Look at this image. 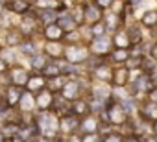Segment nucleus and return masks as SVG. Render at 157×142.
Returning <instances> with one entry per match:
<instances>
[{
  "instance_id": "nucleus-1",
  "label": "nucleus",
  "mask_w": 157,
  "mask_h": 142,
  "mask_svg": "<svg viewBox=\"0 0 157 142\" xmlns=\"http://www.w3.org/2000/svg\"><path fill=\"white\" fill-rule=\"evenodd\" d=\"M35 125L41 133V136H46V138H54L59 131V118L52 113H41L37 118H35Z\"/></svg>"
},
{
  "instance_id": "nucleus-2",
  "label": "nucleus",
  "mask_w": 157,
  "mask_h": 142,
  "mask_svg": "<svg viewBox=\"0 0 157 142\" xmlns=\"http://www.w3.org/2000/svg\"><path fill=\"white\" fill-rule=\"evenodd\" d=\"M111 44H113V41L105 35L104 37H94L93 43H91V52L94 55H107V54H111Z\"/></svg>"
},
{
  "instance_id": "nucleus-3",
  "label": "nucleus",
  "mask_w": 157,
  "mask_h": 142,
  "mask_svg": "<svg viewBox=\"0 0 157 142\" xmlns=\"http://www.w3.org/2000/svg\"><path fill=\"white\" fill-rule=\"evenodd\" d=\"M65 57L68 63H83V61H87V50L83 46L72 44L65 50Z\"/></svg>"
},
{
  "instance_id": "nucleus-4",
  "label": "nucleus",
  "mask_w": 157,
  "mask_h": 142,
  "mask_svg": "<svg viewBox=\"0 0 157 142\" xmlns=\"http://www.w3.org/2000/svg\"><path fill=\"white\" fill-rule=\"evenodd\" d=\"M52 105H54V92H50L48 89H43L35 98V107L39 109V113H46L50 111Z\"/></svg>"
},
{
  "instance_id": "nucleus-5",
  "label": "nucleus",
  "mask_w": 157,
  "mask_h": 142,
  "mask_svg": "<svg viewBox=\"0 0 157 142\" xmlns=\"http://www.w3.org/2000/svg\"><path fill=\"white\" fill-rule=\"evenodd\" d=\"M61 98L65 102H76L80 100V83L78 81H67L61 89Z\"/></svg>"
},
{
  "instance_id": "nucleus-6",
  "label": "nucleus",
  "mask_w": 157,
  "mask_h": 142,
  "mask_svg": "<svg viewBox=\"0 0 157 142\" xmlns=\"http://www.w3.org/2000/svg\"><path fill=\"white\" fill-rule=\"evenodd\" d=\"M107 111V116H109V124H113V125H122V124H126L128 122V114H126V111L120 107V105H111L109 109H105Z\"/></svg>"
},
{
  "instance_id": "nucleus-7",
  "label": "nucleus",
  "mask_w": 157,
  "mask_h": 142,
  "mask_svg": "<svg viewBox=\"0 0 157 142\" xmlns=\"http://www.w3.org/2000/svg\"><path fill=\"white\" fill-rule=\"evenodd\" d=\"M10 78H11V83L15 87H24L30 80V74L26 72V70L22 66H11L10 70Z\"/></svg>"
},
{
  "instance_id": "nucleus-8",
  "label": "nucleus",
  "mask_w": 157,
  "mask_h": 142,
  "mask_svg": "<svg viewBox=\"0 0 157 142\" xmlns=\"http://www.w3.org/2000/svg\"><path fill=\"white\" fill-rule=\"evenodd\" d=\"M113 85L117 87V89H122V87H126L128 85V81H129V68L128 66H118V68H115L113 70Z\"/></svg>"
},
{
  "instance_id": "nucleus-9",
  "label": "nucleus",
  "mask_w": 157,
  "mask_h": 142,
  "mask_svg": "<svg viewBox=\"0 0 157 142\" xmlns=\"http://www.w3.org/2000/svg\"><path fill=\"white\" fill-rule=\"evenodd\" d=\"M76 129H80V120H78V116H74V114H65V116L59 120V131L72 135Z\"/></svg>"
},
{
  "instance_id": "nucleus-10",
  "label": "nucleus",
  "mask_w": 157,
  "mask_h": 142,
  "mask_svg": "<svg viewBox=\"0 0 157 142\" xmlns=\"http://www.w3.org/2000/svg\"><path fill=\"white\" fill-rule=\"evenodd\" d=\"M80 129L87 135V133H98L100 129V118L94 114H87L83 116V120L80 122Z\"/></svg>"
},
{
  "instance_id": "nucleus-11",
  "label": "nucleus",
  "mask_w": 157,
  "mask_h": 142,
  "mask_svg": "<svg viewBox=\"0 0 157 142\" xmlns=\"http://www.w3.org/2000/svg\"><path fill=\"white\" fill-rule=\"evenodd\" d=\"M94 80H98L100 83H107V81H111L113 80V68L109 66V65H105V63H100L96 68H94Z\"/></svg>"
},
{
  "instance_id": "nucleus-12",
  "label": "nucleus",
  "mask_w": 157,
  "mask_h": 142,
  "mask_svg": "<svg viewBox=\"0 0 157 142\" xmlns=\"http://www.w3.org/2000/svg\"><path fill=\"white\" fill-rule=\"evenodd\" d=\"M83 17H85V21L87 22H91V24H94V22H100L102 21V9L94 4H89V6H85V9H83Z\"/></svg>"
},
{
  "instance_id": "nucleus-13",
  "label": "nucleus",
  "mask_w": 157,
  "mask_h": 142,
  "mask_svg": "<svg viewBox=\"0 0 157 142\" xmlns=\"http://www.w3.org/2000/svg\"><path fill=\"white\" fill-rule=\"evenodd\" d=\"M63 35H65V32L59 28V24H57V22H56V24H48V26L44 28V37H46L48 41L59 43V41L63 39Z\"/></svg>"
},
{
  "instance_id": "nucleus-14",
  "label": "nucleus",
  "mask_w": 157,
  "mask_h": 142,
  "mask_svg": "<svg viewBox=\"0 0 157 142\" xmlns=\"http://www.w3.org/2000/svg\"><path fill=\"white\" fill-rule=\"evenodd\" d=\"M44 87H46V80L43 76H30V80L26 83L28 92H41Z\"/></svg>"
},
{
  "instance_id": "nucleus-15",
  "label": "nucleus",
  "mask_w": 157,
  "mask_h": 142,
  "mask_svg": "<svg viewBox=\"0 0 157 142\" xmlns=\"http://www.w3.org/2000/svg\"><path fill=\"white\" fill-rule=\"evenodd\" d=\"M140 118L142 120H148V122H155L157 120V103L155 102H148L140 109Z\"/></svg>"
},
{
  "instance_id": "nucleus-16",
  "label": "nucleus",
  "mask_w": 157,
  "mask_h": 142,
  "mask_svg": "<svg viewBox=\"0 0 157 142\" xmlns=\"http://www.w3.org/2000/svg\"><path fill=\"white\" fill-rule=\"evenodd\" d=\"M89 111H91L89 109V103L83 102V100H76L70 105V114H74V116H87Z\"/></svg>"
},
{
  "instance_id": "nucleus-17",
  "label": "nucleus",
  "mask_w": 157,
  "mask_h": 142,
  "mask_svg": "<svg viewBox=\"0 0 157 142\" xmlns=\"http://www.w3.org/2000/svg\"><path fill=\"white\" fill-rule=\"evenodd\" d=\"M21 96H22L21 87L11 85V87H8V89H6V102H8V105H10V107L17 105V103L21 102Z\"/></svg>"
},
{
  "instance_id": "nucleus-18",
  "label": "nucleus",
  "mask_w": 157,
  "mask_h": 142,
  "mask_svg": "<svg viewBox=\"0 0 157 142\" xmlns=\"http://www.w3.org/2000/svg\"><path fill=\"white\" fill-rule=\"evenodd\" d=\"M129 44H131V41H129V35H128V33H124V32H117V33L113 35V46H115V48L128 50Z\"/></svg>"
},
{
  "instance_id": "nucleus-19",
  "label": "nucleus",
  "mask_w": 157,
  "mask_h": 142,
  "mask_svg": "<svg viewBox=\"0 0 157 142\" xmlns=\"http://www.w3.org/2000/svg\"><path fill=\"white\" fill-rule=\"evenodd\" d=\"M44 50H46V55H50L54 59H59V57L65 55V48L59 43H54V41H48L46 46H44Z\"/></svg>"
},
{
  "instance_id": "nucleus-20",
  "label": "nucleus",
  "mask_w": 157,
  "mask_h": 142,
  "mask_svg": "<svg viewBox=\"0 0 157 142\" xmlns=\"http://www.w3.org/2000/svg\"><path fill=\"white\" fill-rule=\"evenodd\" d=\"M57 24H59V28L63 32H72L76 28V21L72 19L70 13H63L61 17H57Z\"/></svg>"
},
{
  "instance_id": "nucleus-21",
  "label": "nucleus",
  "mask_w": 157,
  "mask_h": 142,
  "mask_svg": "<svg viewBox=\"0 0 157 142\" xmlns=\"http://www.w3.org/2000/svg\"><path fill=\"white\" fill-rule=\"evenodd\" d=\"M21 109H22V113H32L33 109H35V98L32 96V92H22V96H21Z\"/></svg>"
},
{
  "instance_id": "nucleus-22",
  "label": "nucleus",
  "mask_w": 157,
  "mask_h": 142,
  "mask_svg": "<svg viewBox=\"0 0 157 142\" xmlns=\"http://www.w3.org/2000/svg\"><path fill=\"white\" fill-rule=\"evenodd\" d=\"M111 59H113L115 63H118V65L128 63V59H129V50H120V48H117V50L111 52Z\"/></svg>"
},
{
  "instance_id": "nucleus-23",
  "label": "nucleus",
  "mask_w": 157,
  "mask_h": 142,
  "mask_svg": "<svg viewBox=\"0 0 157 142\" xmlns=\"http://www.w3.org/2000/svg\"><path fill=\"white\" fill-rule=\"evenodd\" d=\"M65 83H67V80H65L63 76H56V78H52L46 85H48V91H50V92H56V91H61Z\"/></svg>"
},
{
  "instance_id": "nucleus-24",
  "label": "nucleus",
  "mask_w": 157,
  "mask_h": 142,
  "mask_svg": "<svg viewBox=\"0 0 157 142\" xmlns=\"http://www.w3.org/2000/svg\"><path fill=\"white\" fill-rule=\"evenodd\" d=\"M142 24L146 26V28H153V26H157V11H146L144 15H142Z\"/></svg>"
},
{
  "instance_id": "nucleus-25",
  "label": "nucleus",
  "mask_w": 157,
  "mask_h": 142,
  "mask_svg": "<svg viewBox=\"0 0 157 142\" xmlns=\"http://www.w3.org/2000/svg\"><path fill=\"white\" fill-rule=\"evenodd\" d=\"M43 72H44V76H48V78H56V76H61V68H59V63H50V65H46V66L43 68Z\"/></svg>"
},
{
  "instance_id": "nucleus-26",
  "label": "nucleus",
  "mask_w": 157,
  "mask_h": 142,
  "mask_svg": "<svg viewBox=\"0 0 157 142\" xmlns=\"http://www.w3.org/2000/svg\"><path fill=\"white\" fill-rule=\"evenodd\" d=\"M93 92H94V98H102V100H105V98L111 94V89H109L107 85H104V83H98V85L93 89Z\"/></svg>"
},
{
  "instance_id": "nucleus-27",
  "label": "nucleus",
  "mask_w": 157,
  "mask_h": 142,
  "mask_svg": "<svg viewBox=\"0 0 157 142\" xmlns=\"http://www.w3.org/2000/svg\"><path fill=\"white\" fill-rule=\"evenodd\" d=\"M32 66H33L35 70H43V68L46 66V55H43V54L32 55Z\"/></svg>"
},
{
  "instance_id": "nucleus-28",
  "label": "nucleus",
  "mask_w": 157,
  "mask_h": 142,
  "mask_svg": "<svg viewBox=\"0 0 157 142\" xmlns=\"http://www.w3.org/2000/svg\"><path fill=\"white\" fill-rule=\"evenodd\" d=\"M105 30H107V26H105V22H94L93 26H91V33L94 35V37H104L105 35Z\"/></svg>"
},
{
  "instance_id": "nucleus-29",
  "label": "nucleus",
  "mask_w": 157,
  "mask_h": 142,
  "mask_svg": "<svg viewBox=\"0 0 157 142\" xmlns=\"http://www.w3.org/2000/svg\"><path fill=\"white\" fill-rule=\"evenodd\" d=\"M8 44L10 46H15V44H21L22 43V33L21 32H17V30H13V32H10L8 33Z\"/></svg>"
},
{
  "instance_id": "nucleus-30",
  "label": "nucleus",
  "mask_w": 157,
  "mask_h": 142,
  "mask_svg": "<svg viewBox=\"0 0 157 142\" xmlns=\"http://www.w3.org/2000/svg\"><path fill=\"white\" fill-rule=\"evenodd\" d=\"M35 4H37L39 8H43V9H52V11H54V9H57V8L61 6L57 0H37Z\"/></svg>"
},
{
  "instance_id": "nucleus-31",
  "label": "nucleus",
  "mask_w": 157,
  "mask_h": 142,
  "mask_svg": "<svg viewBox=\"0 0 157 142\" xmlns=\"http://www.w3.org/2000/svg\"><path fill=\"white\" fill-rule=\"evenodd\" d=\"M41 21L48 26V24H56V21H57V15L52 11V9H46V11H43L41 13Z\"/></svg>"
},
{
  "instance_id": "nucleus-32",
  "label": "nucleus",
  "mask_w": 157,
  "mask_h": 142,
  "mask_svg": "<svg viewBox=\"0 0 157 142\" xmlns=\"http://www.w3.org/2000/svg\"><path fill=\"white\" fill-rule=\"evenodd\" d=\"M120 107L126 111L128 116H129L131 113H135V102H133L131 98H122V100H120Z\"/></svg>"
},
{
  "instance_id": "nucleus-33",
  "label": "nucleus",
  "mask_w": 157,
  "mask_h": 142,
  "mask_svg": "<svg viewBox=\"0 0 157 142\" xmlns=\"http://www.w3.org/2000/svg\"><path fill=\"white\" fill-rule=\"evenodd\" d=\"M89 109H91L93 113H104V111H105L104 100H102V98H94V100L89 103Z\"/></svg>"
},
{
  "instance_id": "nucleus-34",
  "label": "nucleus",
  "mask_w": 157,
  "mask_h": 142,
  "mask_svg": "<svg viewBox=\"0 0 157 142\" xmlns=\"http://www.w3.org/2000/svg\"><path fill=\"white\" fill-rule=\"evenodd\" d=\"M11 9L15 13H26L28 11V4L24 2V0H13V2H11Z\"/></svg>"
},
{
  "instance_id": "nucleus-35",
  "label": "nucleus",
  "mask_w": 157,
  "mask_h": 142,
  "mask_svg": "<svg viewBox=\"0 0 157 142\" xmlns=\"http://www.w3.org/2000/svg\"><path fill=\"white\" fill-rule=\"evenodd\" d=\"M21 50H22V54H26V55H35V44H33L32 41L21 43Z\"/></svg>"
},
{
  "instance_id": "nucleus-36",
  "label": "nucleus",
  "mask_w": 157,
  "mask_h": 142,
  "mask_svg": "<svg viewBox=\"0 0 157 142\" xmlns=\"http://www.w3.org/2000/svg\"><path fill=\"white\" fill-rule=\"evenodd\" d=\"M102 142H124V136L120 133H109L102 138Z\"/></svg>"
},
{
  "instance_id": "nucleus-37",
  "label": "nucleus",
  "mask_w": 157,
  "mask_h": 142,
  "mask_svg": "<svg viewBox=\"0 0 157 142\" xmlns=\"http://www.w3.org/2000/svg\"><path fill=\"white\" fill-rule=\"evenodd\" d=\"M70 15H72V19L76 21V24H78V22H83V19H85V17H83V8H76L74 11H70Z\"/></svg>"
},
{
  "instance_id": "nucleus-38",
  "label": "nucleus",
  "mask_w": 157,
  "mask_h": 142,
  "mask_svg": "<svg viewBox=\"0 0 157 142\" xmlns=\"http://www.w3.org/2000/svg\"><path fill=\"white\" fill-rule=\"evenodd\" d=\"M82 142H102V140H100L98 133H87V135L82 136Z\"/></svg>"
},
{
  "instance_id": "nucleus-39",
  "label": "nucleus",
  "mask_w": 157,
  "mask_h": 142,
  "mask_svg": "<svg viewBox=\"0 0 157 142\" xmlns=\"http://www.w3.org/2000/svg\"><path fill=\"white\" fill-rule=\"evenodd\" d=\"M128 33H131V37H129V41H131V43H139V41H140V33H139V30H137V28H131Z\"/></svg>"
},
{
  "instance_id": "nucleus-40",
  "label": "nucleus",
  "mask_w": 157,
  "mask_h": 142,
  "mask_svg": "<svg viewBox=\"0 0 157 142\" xmlns=\"http://www.w3.org/2000/svg\"><path fill=\"white\" fill-rule=\"evenodd\" d=\"M113 2H115V0H96V6L100 9H105V8H111Z\"/></svg>"
},
{
  "instance_id": "nucleus-41",
  "label": "nucleus",
  "mask_w": 157,
  "mask_h": 142,
  "mask_svg": "<svg viewBox=\"0 0 157 142\" xmlns=\"http://www.w3.org/2000/svg\"><path fill=\"white\" fill-rule=\"evenodd\" d=\"M107 21H109V22H105L107 28H117V24H118V17H117V15H109Z\"/></svg>"
},
{
  "instance_id": "nucleus-42",
  "label": "nucleus",
  "mask_w": 157,
  "mask_h": 142,
  "mask_svg": "<svg viewBox=\"0 0 157 142\" xmlns=\"http://www.w3.org/2000/svg\"><path fill=\"white\" fill-rule=\"evenodd\" d=\"M67 39H68L70 43H78V41H80V33H78L76 30H72V32H68V35H67Z\"/></svg>"
},
{
  "instance_id": "nucleus-43",
  "label": "nucleus",
  "mask_w": 157,
  "mask_h": 142,
  "mask_svg": "<svg viewBox=\"0 0 157 142\" xmlns=\"http://www.w3.org/2000/svg\"><path fill=\"white\" fill-rule=\"evenodd\" d=\"M124 142H142V138L137 135H128V136H124Z\"/></svg>"
},
{
  "instance_id": "nucleus-44",
  "label": "nucleus",
  "mask_w": 157,
  "mask_h": 142,
  "mask_svg": "<svg viewBox=\"0 0 157 142\" xmlns=\"http://www.w3.org/2000/svg\"><path fill=\"white\" fill-rule=\"evenodd\" d=\"M2 57H4V63H6V61H10V63H13V61H15V55H13V52H10V50H8V52H4V55H2Z\"/></svg>"
},
{
  "instance_id": "nucleus-45",
  "label": "nucleus",
  "mask_w": 157,
  "mask_h": 142,
  "mask_svg": "<svg viewBox=\"0 0 157 142\" xmlns=\"http://www.w3.org/2000/svg\"><path fill=\"white\" fill-rule=\"evenodd\" d=\"M150 102H155V103H157V87H153V89L150 91Z\"/></svg>"
},
{
  "instance_id": "nucleus-46",
  "label": "nucleus",
  "mask_w": 157,
  "mask_h": 142,
  "mask_svg": "<svg viewBox=\"0 0 157 142\" xmlns=\"http://www.w3.org/2000/svg\"><path fill=\"white\" fill-rule=\"evenodd\" d=\"M67 142H82V136H78V135H74V133H72V135L67 138Z\"/></svg>"
},
{
  "instance_id": "nucleus-47",
  "label": "nucleus",
  "mask_w": 157,
  "mask_h": 142,
  "mask_svg": "<svg viewBox=\"0 0 157 142\" xmlns=\"http://www.w3.org/2000/svg\"><path fill=\"white\" fill-rule=\"evenodd\" d=\"M151 57H153V61L157 63V43L151 46Z\"/></svg>"
},
{
  "instance_id": "nucleus-48",
  "label": "nucleus",
  "mask_w": 157,
  "mask_h": 142,
  "mask_svg": "<svg viewBox=\"0 0 157 142\" xmlns=\"http://www.w3.org/2000/svg\"><path fill=\"white\" fill-rule=\"evenodd\" d=\"M6 70V63H4V59H0V74H2Z\"/></svg>"
},
{
  "instance_id": "nucleus-49",
  "label": "nucleus",
  "mask_w": 157,
  "mask_h": 142,
  "mask_svg": "<svg viewBox=\"0 0 157 142\" xmlns=\"http://www.w3.org/2000/svg\"><path fill=\"white\" fill-rule=\"evenodd\" d=\"M10 142H24V140H22V138H19V136L15 135V136H11V138H10Z\"/></svg>"
},
{
  "instance_id": "nucleus-50",
  "label": "nucleus",
  "mask_w": 157,
  "mask_h": 142,
  "mask_svg": "<svg viewBox=\"0 0 157 142\" xmlns=\"http://www.w3.org/2000/svg\"><path fill=\"white\" fill-rule=\"evenodd\" d=\"M129 4H131V6L135 8V6H139V4H140V0H131V2H129Z\"/></svg>"
},
{
  "instance_id": "nucleus-51",
  "label": "nucleus",
  "mask_w": 157,
  "mask_h": 142,
  "mask_svg": "<svg viewBox=\"0 0 157 142\" xmlns=\"http://www.w3.org/2000/svg\"><path fill=\"white\" fill-rule=\"evenodd\" d=\"M24 2H26V4H35L37 0H24Z\"/></svg>"
},
{
  "instance_id": "nucleus-52",
  "label": "nucleus",
  "mask_w": 157,
  "mask_h": 142,
  "mask_svg": "<svg viewBox=\"0 0 157 142\" xmlns=\"http://www.w3.org/2000/svg\"><path fill=\"white\" fill-rule=\"evenodd\" d=\"M54 142H67V138H56Z\"/></svg>"
},
{
  "instance_id": "nucleus-53",
  "label": "nucleus",
  "mask_w": 157,
  "mask_h": 142,
  "mask_svg": "<svg viewBox=\"0 0 157 142\" xmlns=\"http://www.w3.org/2000/svg\"><path fill=\"white\" fill-rule=\"evenodd\" d=\"M153 131H155V135H157V120H155V124H153Z\"/></svg>"
},
{
  "instance_id": "nucleus-54",
  "label": "nucleus",
  "mask_w": 157,
  "mask_h": 142,
  "mask_svg": "<svg viewBox=\"0 0 157 142\" xmlns=\"http://www.w3.org/2000/svg\"><path fill=\"white\" fill-rule=\"evenodd\" d=\"M0 142H6V136L4 135H0Z\"/></svg>"
},
{
  "instance_id": "nucleus-55",
  "label": "nucleus",
  "mask_w": 157,
  "mask_h": 142,
  "mask_svg": "<svg viewBox=\"0 0 157 142\" xmlns=\"http://www.w3.org/2000/svg\"><path fill=\"white\" fill-rule=\"evenodd\" d=\"M2 111H4V109H2V103H0V113H2Z\"/></svg>"
},
{
  "instance_id": "nucleus-56",
  "label": "nucleus",
  "mask_w": 157,
  "mask_h": 142,
  "mask_svg": "<svg viewBox=\"0 0 157 142\" xmlns=\"http://www.w3.org/2000/svg\"><path fill=\"white\" fill-rule=\"evenodd\" d=\"M0 13H2V8H0Z\"/></svg>"
},
{
  "instance_id": "nucleus-57",
  "label": "nucleus",
  "mask_w": 157,
  "mask_h": 142,
  "mask_svg": "<svg viewBox=\"0 0 157 142\" xmlns=\"http://www.w3.org/2000/svg\"><path fill=\"white\" fill-rule=\"evenodd\" d=\"M0 2H2V0H0Z\"/></svg>"
},
{
  "instance_id": "nucleus-58",
  "label": "nucleus",
  "mask_w": 157,
  "mask_h": 142,
  "mask_svg": "<svg viewBox=\"0 0 157 142\" xmlns=\"http://www.w3.org/2000/svg\"><path fill=\"white\" fill-rule=\"evenodd\" d=\"M155 140H157V138H155Z\"/></svg>"
}]
</instances>
